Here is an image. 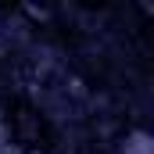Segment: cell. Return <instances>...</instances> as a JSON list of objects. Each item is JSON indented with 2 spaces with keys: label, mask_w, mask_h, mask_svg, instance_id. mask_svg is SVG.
<instances>
[{
  "label": "cell",
  "mask_w": 154,
  "mask_h": 154,
  "mask_svg": "<svg viewBox=\"0 0 154 154\" xmlns=\"http://www.w3.org/2000/svg\"><path fill=\"white\" fill-rule=\"evenodd\" d=\"M0 111H4V129H7V136H11L14 147L32 151V154L54 151L57 133H54V122L47 118L43 108H36L32 100H25V97L14 93V97H4Z\"/></svg>",
  "instance_id": "cell-1"
}]
</instances>
